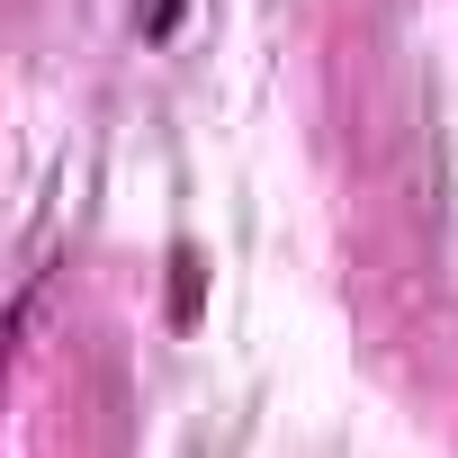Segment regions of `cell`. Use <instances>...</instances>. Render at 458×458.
<instances>
[{
    "label": "cell",
    "instance_id": "1",
    "mask_svg": "<svg viewBox=\"0 0 458 458\" xmlns=\"http://www.w3.org/2000/svg\"><path fill=\"white\" fill-rule=\"evenodd\" d=\"M180 10H189V0H144V37H171V28H180Z\"/></svg>",
    "mask_w": 458,
    "mask_h": 458
}]
</instances>
